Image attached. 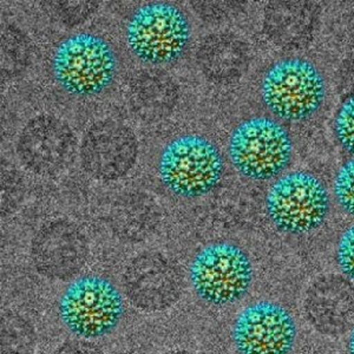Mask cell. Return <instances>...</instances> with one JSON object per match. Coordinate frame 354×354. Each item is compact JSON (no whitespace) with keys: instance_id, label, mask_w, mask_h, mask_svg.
I'll list each match as a JSON object with an SVG mask.
<instances>
[{"instance_id":"cell-1","label":"cell","mask_w":354,"mask_h":354,"mask_svg":"<svg viewBox=\"0 0 354 354\" xmlns=\"http://www.w3.org/2000/svg\"><path fill=\"white\" fill-rule=\"evenodd\" d=\"M250 259L243 250L228 242L207 245L194 257L189 278L198 298L215 307L240 301L253 282Z\"/></svg>"},{"instance_id":"cell-2","label":"cell","mask_w":354,"mask_h":354,"mask_svg":"<svg viewBox=\"0 0 354 354\" xmlns=\"http://www.w3.org/2000/svg\"><path fill=\"white\" fill-rule=\"evenodd\" d=\"M223 161L218 148L198 135L180 136L167 145L158 161V174L167 189L177 196H205L218 185Z\"/></svg>"},{"instance_id":"cell-3","label":"cell","mask_w":354,"mask_h":354,"mask_svg":"<svg viewBox=\"0 0 354 354\" xmlns=\"http://www.w3.org/2000/svg\"><path fill=\"white\" fill-rule=\"evenodd\" d=\"M53 76L65 91L93 96L108 88L117 71L113 48L101 37L77 33L65 38L55 51Z\"/></svg>"},{"instance_id":"cell-4","label":"cell","mask_w":354,"mask_h":354,"mask_svg":"<svg viewBox=\"0 0 354 354\" xmlns=\"http://www.w3.org/2000/svg\"><path fill=\"white\" fill-rule=\"evenodd\" d=\"M234 168L253 181H270L290 165L293 145L286 130L266 117L238 125L228 145Z\"/></svg>"},{"instance_id":"cell-5","label":"cell","mask_w":354,"mask_h":354,"mask_svg":"<svg viewBox=\"0 0 354 354\" xmlns=\"http://www.w3.org/2000/svg\"><path fill=\"white\" fill-rule=\"evenodd\" d=\"M125 38L131 53L143 63L169 64L180 58L189 44V23L174 5L147 4L130 18Z\"/></svg>"},{"instance_id":"cell-6","label":"cell","mask_w":354,"mask_h":354,"mask_svg":"<svg viewBox=\"0 0 354 354\" xmlns=\"http://www.w3.org/2000/svg\"><path fill=\"white\" fill-rule=\"evenodd\" d=\"M58 310L71 333L78 338L96 339L118 326L124 305L121 293L106 279L83 277L65 290Z\"/></svg>"},{"instance_id":"cell-7","label":"cell","mask_w":354,"mask_h":354,"mask_svg":"<svg viewBox=\"0 0 354 354\" xmlns=\"http://www.w3.org/2000/svg\"><path fill=\"white\" fill-rule=\"evenodd\" d=\"M266 212L280 232L301 235L320 228L330 212V196L317 177L304 171L280 177L266 196Z\"/></svg>"},{"instance_id":"cell-8","label":"cell","mask_w":354,"mask_h":354,"mask_svg":"<svg viewBox=\"0 0 354 354\" xmlns=\"http://www.w3.org/2000/svg\"><path fill=\"white\" fill-rule=\"evenodd\" d=\"M325 82L318 68L302 59H285L267 71L261 84L263 104L281 120L302 121L325 100Z\"/></svg>"},{"instance_id":"cell-9","label":"cell","mask_w":354,"mask_h":354,"mask_svg":"<svg viewBox=\"0 0 354 354\" xmlns=\"http://www.w3.org/2000/svg\"><path fill=\"white\" fill-rule=\"evenodd\" d=\"M298 337L293 315L272 301L254 302L234 322L232 339L239 354H290Z\"/></svg>"},{"instance_id":"cell-10","label":"cell","mask_w":354,"mask_h":354,"mask_svg":"<svg viewBox=\"0 0 354 354\" xmlns=\"http://www.w3.org/2000/svg\"><path fill=\"white\" fill-rule=\"evenodd\" d=\"M302 307L313 330L340 337L354 328V282L344 275H322L307 287Z\"/></svg>"},{"instance_id":"cell-11","label":"cell","mask_w":354,"mask_h":354,"mask_svg":"<svg viewBox=\"0 0 354 354\" xmlns=\"http://www.w3.org/2000/svg\"><path fill=\"white\" fill-rule=\"evenodd\" d=\"M123 287L133 306L145 312L168 310L182 294L180 274L157 254L135 259L123 275Z\"/></svg>"},{"instance_id":"cell-12","label":"cell","mask_w":354,"mask_h":354,"mask_svg":"<svg viewBox=\"0 0 354 354\" xmlns=\"http://www.w3.org/2000/svg\"><path fill=\"white\" fill-rule=\"evenodd\" d=\"M88 245L76 227L66 221L45 225L32 243V258L37 270L57 280L73 278L83 268Z\"/></svg>"},{"instance_id":"cell-13","label":"cell","mask_w":354,"mask_h":354,"mask_svg":"<svg viewBox=\"0 0 354 354\" xmlns=\"http://www.w3.org/2000/svg\"><path fill=\"white\" fill-rule=\"evenodd\" d=\"M136 140L123 125L103 122L93 125L84 137L82 157L91 175L113 180L127 174L136 160Z\"/></svg>"},{"instance_id":"cell-14","label":"cell","mask_w":354,"mask_h":354,"mask_svg":"<svg viewBox=\"0 0 354 354\" xmlns=\"http://www.w3.org/2000/svg\"><path fill=\"white\" fill-rule=\"evenodd\" d=\"M71 130L50 116L37 117L21 136L19 151L25 163L41 173L59 169L73 153Z\"/></svg>"},{"instance_id":"cell-15","label":"cell","mask_w":354,"mask_h":354,"mask_svg":"<svg viewBox=\"0 0 354 354\" xmlns=\"http://www.w3.org/2000/svg\"><path fill=\"white\" fill-rule=\"evenodd\" d=\"M155 214L156 210L149 202L143 198L130 200L113 210V228L129 240H142L155 227Z\"/></svg>"},{"instance_id":"cell-16","label":"cell","mask_w":354,"mask_h":354,"mask_svg":"<svg viewBox=\"0 0 354 354\" xmlns=\"http://www.w3.org/2000/svg\"><path fill=\"white\" fill-rule=\"evenodd\" d=\"M36 334L32 325L18 314L1 317V354H32Z\"/></svg>"},{"instance_id":"cell-17","label":"cell","mask_w":354,"mask_h":354,"mask_svg":"<svg viewBox=\"0 0 354 354\" xmlns=\"http://www.w3.org/2000/svg\"><path fill=\"white\" fill-rule=\"evenodd\" d=\"M334 195L339 207L354 218V158L342 165L337 174Z\"/></svg>"},{"instance_id":"cell-18","label":"cell","mask_w":354,"mask_h":354,"mask_svg":"<svg viewBox=\"0 0 354 354\" xmlns=\"http://www.w3.org/2000/svg\"><path fill=\"white\" fill-rule=\"evenodd\" d=\"M334 128L340 145L354 156V96L348 98L339 109Z\"/></svg>"},{"instance_id":"cell-19","label":"cell","mask_w":354,"mask_h":354,"mask_svg":"<svg viewBox=\"0 0 354 354\" xmlns=\"http://www.w3.org/2000/svg\"><path fill=\"white\" fill-rule=\"evenodd\" d=\"M337 263L342 275L354 282V225L342 234L339 240Z\"/></svg>"},{"instance_id":"cell-20","label":"cell","mask_w":354,"mask_h":354,"mask_svg":"<svg viewBox=\"0 0 354 354\" xmlns=\"http://www.w3.org/2000/svg\"><path fill=\"white\" fill-rule=\"evenodd\" d=\"M53 354H104V352L91 342L70 340L58 347Z\"/></svg>"},{"instance_id":"cell-21","label":"cell","mask_w":354,"mask_h":354,"mask_svg":"<svg viewBox=\"0 0 354 354\" xmlns=\"http://www.w3.org/2000/svg\"><path fill=\"white\" fill-rule=\"evenodd\" d=\"M347 353L354 354V328L351 330L350 337L347 340Z\"/></svg>"},{"instance_id":"cell-22","label":"cell","mask_w":354,"mask_h":354,"mask_svg":"<svg viewBox=\"0 0 354 354\" xmlns=\"http://www.w3.org/2000/svg\"><path fill=\"white\" fill-rule=\"evenodd\" d=\"M165 354H194L190 353L188 351L183 350H175V351H169V352H167Z\"/></svg>"}]
</instances>
